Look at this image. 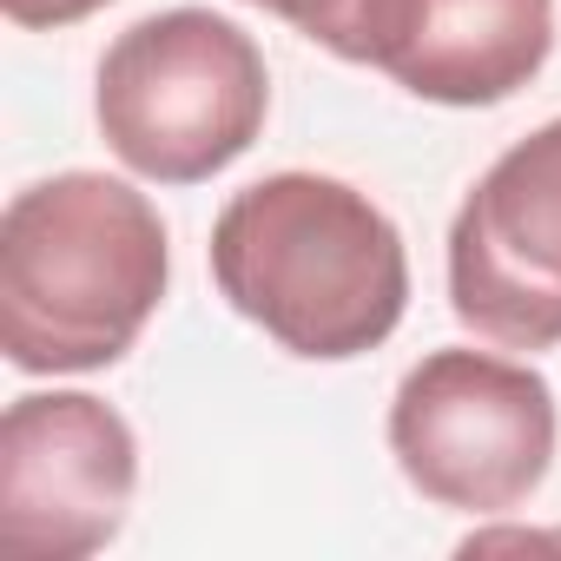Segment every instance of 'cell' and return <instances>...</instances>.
<instances>
[{
  "instance_id": "cell-7",
  "label": "cell",
  "mask_w": 561,
  "mask_h": 561,
  "mask_svg": "<svg viewBox=\"0 0 561 561\" xmlns=\"http://www.w3.org/2000/svg\"><path fill=\"white\" fill-rule=\"evenodd\" d=\"M554 54V0H357L337 60L430 106H502Z\"/></svg>"
},
{
  "instance_id": "cell-6",
  "label": "cell",
  "mask_w": 561,
  "mask_h": 561,
  "mask_svg": "<svg viewBox=\"0 0 561 561\" xmlns=\"http://www.w3.org/2000/svg\"><path fill=\"white\" fill-rule=\"evenodd\" d=\"M449 311L495 351L561 344V119L515 139L456 205Z\"/></svg>"
},
{
  "instance_id": "cell-4",
  "label": "cell",
  "mask_w": 561,
  "mask_h": 561,
  "mask_svg": "<svg viewBox=\"0 0 561 561\" xmlns=\"http://www.w3.org/2000/svg\"><path fill=\"white\" fill-rule=\"evenodd\" d=\"M383 436L423 502L456 515H508L548 482L561 410L535 364L443 344L403 370Z\"/></svg>"
},
{
  "instance_id": "cell-2",
  "label": "cell",
  "mask_w": 561,
  "mask_h": 561,
  "mask_svg": "<svg viewBox=\"0 0 561 561\" xmlns=\"http://www.w3.org/2000/svg\"><path fill=\"white\" fill-rule=\"evenodd\" d=\"M172 285L159 205L113 172L34 179L0 211V351L21 377L113 370Z\"/></svg>"
},
{
  "instance_id": "cell-8",
  "label": "cell",
  "mask_w": 561,
  "mask_h": 561,
  "mask_svg": "<svg viewBox=\"0 0 561 561\" xmlns=\"http://www.w3.org/2000/svg\"><path fill=\"white\" fill-rule=\"evenodd\" d=\"M244 8H264L285 27H298L305 41H318L324 54H344L351 21H357V0H244Z\"/></svg>"
},
{
  "instance_id": "cell-5",
  "label": "cell",
  "mask_w": 561,
  "mask_h": 561,
  "mask_svg": "<svg viewBox=\"0 0 561 561\" xmlns=\"http://www.w3.org/2000/svg\"><path fill=\"white\" fill-rule=\"evenodd\" d=\"M139 495L133 423L87 390H34L0 416V541L27 561H87Z\"/></svg>"
},
{
  "instance_id": "cell-1",
  "label": "cell",
  "mask_w": 561,
  "mask_h": 561,
  "mask_svg": "<svg viewBox=\"0 0 561 561\" xmlns=\"http://www.w3.org/2000/svg\"><path fill=\"white\" fill-rule=\"evenodd\" d=\"M211 285L277 351L351 364L403 324L410 251L397 218L351 179L271 172L225 198L211 225Z\"/></svg>"
},
{
  "instance_id": "cell-9",
  "label": "cell",
  "mask_w": 561,
  "mask_h": 561,
  "mask_svg": "<svg viewBox=\"0 0 561 561\" xmlns=\"http://www.w3.org/2000/svg\"><path fill=\"white\" fill-rule=\"evenodd\" d=\"M100 8H113V0H0V14H8L14 27H27V34H60V27H73V21H87V14H100Z\"/></svg>"
},
{
  "instance_id": "cell-3",
  "label": "cell",
  "mask_w": 561,
  "mask_h": 561,
  "mask_svg": "<svg viewBox=\"0 0 561 561\" xmlns=\"http://www.w3.org/2000/svg\"><path fill=\"white\" fill-rule=\"evenodd\" d=\"M93 119L133 179L205 185L238 165L271 119L264 47L211 8L146 14L100 54Z\"/></svg>"
}]
</instances>
